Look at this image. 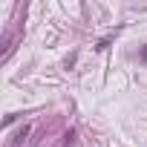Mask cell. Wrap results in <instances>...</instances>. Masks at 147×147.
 <instances>
[{"label":"cell","instance_id":"obj_1","mask_svg":"<svg viewBox=\"0 0 147 147\" xmlns=\"http://www.w3.org/2000/svg\"><path fill=\"white\" fill-rule=\"evenodd\" d=\"M26 136H29V124H23V127L15 133V138H12V147H20V144L26 141Z\"/></svg>","mask_w":147,"mask_h":147},{"label":"cell","instance_id":"obj_2","mask_svg":"<svg viewBox=\"0 0 147 147\" xmlns=\"http://www.w3.org/2000/svg\"><path fill=\"white\" fill-rule=\"evenodd\" d=\"M72 138H75V133H72V130H69V133H66V136H63V144H66V147H69V144H72Z\"/></svg>","mask_w":147,"mask_h":147}]
</instances>
